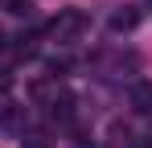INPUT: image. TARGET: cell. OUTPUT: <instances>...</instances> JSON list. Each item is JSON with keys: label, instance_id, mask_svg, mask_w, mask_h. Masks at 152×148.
I'll return each mask as SVG.
<instances>
[{"label": "cell", "instance_id": "cell-1", "mask_svg": "<svg viewBox=\"0 0 152 148\" xmlns=\"http://www.w3.org/2000/svg\"><path fill=\"white\" fill-rule=\"evenodd\" d=\"M86 25H91V17H86L82 8H62V12L45 25V37L58 41V45H66V41H78V37L86 33Z\"/></svg>", "mask_w": 152, "mask_h": 148}, {"label": "cell", "instance_id": "cell-2", "mask_svg": "<svg viewBox=\"0 0 152 148\" xmlns=\"http://www.w3.org/2000/svg\"><path fill=\"white\" fill-rule=\"evenodd\" d=\"M111 33H132L136 25H140V8H132V4H124V8H115L111 12Z\"/></svg>", "mask_w": 152, "mask_h": 148}, {"label": "cell", "instance_id": "cell-3", "mask_svg": "<svg viewBox=\"0 0 152 148\" xmlns=\"http://www.w3.org/2000/svg\"><path fill=\"white\" fill-rule=\"evenodd\" d=\"M127 99H132V111H140V115H152V82H136Z\"/></svg>", "mask_w": 152, "mask_h": 148}, {"label": "cell", "instance_id": "cell-4", "mask_svg": "<svg viewBox=\"0 0 152 148\" xmlns=\"http://www.w3.org/2000/svg\"><path fill=\"white\" fill-rule=\"evenodd\" d=\"M50 115H53V119H62V123H66L70 115H74V99H70V95L53 99V103H50Z\"/></svg>", "mask_w": 152, "mask_h": 148}, {"label": "cell", "instance_id": "cell-5", "mask_svg": "<svg viewBox=\"0 0 152 148\" xmlns=\"http://www.w3.org/2000/svg\"><path fill=\"white\" fill-rule=\"evenodd\" d=\"M12 49H17V58H33V53H37V37H25V33H21Z\"/></svg>", "mask_w": 152, "mask_h": 148}, {"label": "cell", "instance_id": "cell-6", "mask_svg": "<svg viewBox=\"0 0 152 148\" xmlns=\"http://www.w3.org/2000/svg\"><path fill=\"white\" fill-rule=\"evenodd\" d=\"M21 148H50L41 132H21Z\"/></svg>", "mask_w": 152, "mask_h": 148}, {"label": "cell", "instance_id": "cell-7", "mask_svg": "<svg viewBox=\"0 0 152 148\" xmlns=\"http://www.w3.org/2000/svg\"><path fill=\"white\" fill-rule=\"evenodd\" d=\"M12 86V74H0V91H8Z\"/></svg>", "mask_w": 152, "mask_h": 148}, {"label": "cell", "instance_id": "cell-8", "mask_svg": "<svg viewBox=\"0 0 152 148\" xmlns=\"http://www.w3.org/2000/svg\"><path fill=\"white\" fill-rule=\"evenodd\" d=\"M0 49H4V29H0Z\"/></svg>", "mask_w": 152, "mask_h": 148}, {"label": "cell", "instance_id": "cell-9", "mask_svg": "<svg viewBox=\"0 0 152 148\" xmlns=\"http://www.w3.org/2000/svg\"><path fill=\"white\" fill-rule=\"evenodd\" d=\"M148 4H152V0H148Z\"/></svg>", "mask_w": 152, "mask_h": 148}]
</instances>
